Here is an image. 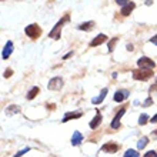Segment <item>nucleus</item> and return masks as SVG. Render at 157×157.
Wrapping results in <instances>:
<instances>
[{"label":"nucleus","instance_id":"f257e3e1","mask_svg":"<svg viewBox=\"0 0 157 157\" xmlns=\"http://www.w3.org/2000/svg\"><path fill=\"white\" fill-rule=\"evenodd\" d=\"M151 76H153V71L151 70H143V69H139V70L133 71V78H134V80L146 82V80H149Z\"/></svg>","mask_w":157,"mask_h":157},{"label":"nucleus","instance_id":"f03ea898","mask_svg":"<svg viewBox=\"0 0 157 157\" xmlns=\"http://www.w3.org/2000/svg\"><path fill=\"white\" fill-rule=\"evenodd\" d=\"M67 20V17L66 19H62V20H59L57 23H56V26L53 27V30H50V33H49V37L54 39V40H59L60 39V30H62L63 25H64V21Z\"/></svg>","mask_w":157,"mask_h":157},{"label":"nucleus","instance_id":"7ed1b4c3","mask_svg":"<svg viewBox=\"0 0 157 157\" xmlns=\"http://www.w3.org/2000/svg\"><path fill=\"white\" fill-rule=\"evenodd\" d=\"M25 32H26V34H27L30 39H37L39 36L41 34V29L39 27V25H34V23L33 25H30V26H27Z\"/></svg>","mask_w":157,"mask_h":157},{"label":"nucleus","instance_id":"20e7f679","mask_svg":"<svg viewBox=\"0 0 157 157\" xmlns=\"http://www.w3.org/2000/svg\"><path fill=\"white\" fill-rule=\"evenodd\" d=\"M137 64H139V67L143 69V70H151V69L156 66V63L149 57H140L139 62H137Z\"/></svg>","mask_w":157,"mask_h":157},{"label":"nucleus","instance_id":"39448f33","mask_svg":"<svg viewBox=\"0 0 157 157\" xmlns=\"http://www.w3.org/2000/svg\"><path fill=\"white\" fill-rule=\"evenodd\" d=\"M63 78L62 77H53V78H50V82L49 84H47V89L49 90H60L63 87Z\"/></svg>","mask_w":157,"mask_h":157},{"label":"nucleus","instance_id":"423d86ee","mask_svg":"<svg viewBox=\"0 0 157 157\" xmlns=\"http://www.w3.org/2000/svg\"><path fill=\"white\" fill-rule=\"evenodd\" d=\"M124 113H126V109H121L120 112H117V113H116V116H114V119H113L112 124H110V126H112V128H114V130H116V128H119V127H120V119L123 117Z\"/></svg>","mask_w":157,"mask_h":157},{"label":"nucleus","instance_id":"0eeeda50","mask_svg":"<svg viewBox=\"0 0 157 157\" xmlns=\"http://www.w3.org/2000/svg\"><path fill=\"white\" fill-rule=\"evenodd\" d=\"M130 96V93H128V90H119V91H116L114 93V101H119V103H121L123 100H126Z\"/></svg>","mask_w":157,"mask_h":157},{"label":"nucleus","instance_id":"6e6552de","mask_svg":"<svg viewBox=\"0 0 157 157\" xmlns=\"http://www.w3.org/2000/svg\"><path fill=\"white\" fill-rule=\"evenodd\" d=\"M101 150H103V151H107V153H116L117 150H119V144H117V143H113V141H109V143L103 144Z\"/></svg>","mask_w":157,"mask_h":157},{"label":"nucleus","instance_id":"1a4fd4ad","mask_svg":"<svg viewBox=\"0 0 157 157\" xmlns=\"http://www.w3.org/2000/svg\"><path fill=\"white\" fill-rule=\"evenodd\" d=\"M107 40V37L104 36L103 33H100V34H97L94 37V40H91L90 41V47H96V46H100L101 43H104V41Z\"/></svg>","mask_w":157,"mask_h":157},{"label":"nucleus","instance_id":"9d476101","mask_svg":"<svg viewBox=\"0 0 157 157\" xmlns=\"http://www.w3.org/2000/svg\"><path fill=\"white\" fill-rule=\"evenodd\" d=\"M12 52H13V43L10 40L6 43V46L3 47V53H2V57L6 60V59H9V56L12 54Z\"/></svg>","mask_w":157,"mask_h":157},{"label":"nucleus","instance_id":"9b49d317","mask_svg":"<svg viewBox=\"0 0 157 157\" xmlns=\"http://www.w3.org/2000/svg\"><path fill=\"white\" fill-rule=\"evenodd\" d=\"M100 123H101V114H100V112L97 110V112H96L94 119L91 120L89 126H90V128H93V130H94V128H97V127L100 126Z\"/></svg>","mask_w":157,"mask_h":157},{"label":"nucleus","instance_id":"f8f14e48","mask_svg":"<svg viewBox=\"0 0 157 157\" xmlns=\"http://www.w3.org/2000/svg\"><path fill=\"white\" fill-rule=\"evenodd\" d=\"M107 91H109L107 87H104V89H101V91H100V94L97 96V97H94V99L91 100V103H93V104H100V103H101V101L104 100V97H106V94H107Z\"/></svg>","mask_w":157,"mask_h":157},{"label":"nucleus","instance_id":"ddd939ff","mask_svg":"<svg viewBox=\"0 0 157 157\" xmlns=\"http://www.w3.org/2000/svg\"><path fill=\"white\" fill-rule=\"evenodd\" d=\"M83 116L82 112H75V113H66L64 114V119H62L63 123H66V121H69V120H75V119H80V117Z\"/></svg>","mask_w":157,"mask_h":157},{"label":"nucleus","instance_id":"4468645a","mask_svg":"<svg viewBox=\"0 0 157 157\" xmlns=\"http://www.w3.org/2000/svg\"><path fill=\"white\" fill-rule=\"evenodd\" d=\"M83 141V134L80 132H75L71 136V146H78Z\"/></svg>","mask_w":157,"mask_h":157},{"label":"nucleus","instance_id":"2eb2a0df","mask_svg":"<svg viewBox=\"0 0 157 157\" xmlns=\"http://www.w3.org/2000/svg\"><path fill=\"white\" fill-rule=\"evenodd\" d=\"M136 7V4L133 3V2H130V3L128 4H126V6H124L123 9H121V16H128V14H130V13L133 12V9Z\"/></svg>","mask_w":157,"mask_h":157},{"label":"nucleus","instance_id":"dca6fc26","mask_svg":"<svg viewBox=\"0 0 157 157\" xmlns=\"http://www.w3.org/2000/svg\"><path fill=\"white\" fill-rule=\"evenodd\" d=\"M94 26V21H87V23H82L78 26V30H84V32H90Z\"/></svg>","mask_w":157,"mask_h":157},{"label":"nucleus","instance_id":"f3484780","mask_svg":"<svg viewBox=\"0 0 157 157\" xmlns=\"http://www.w3.org/2000/svg\"><path fill=\"white\" fill-rule=\"evenodd\" d=\"M19 112H20V107H19V106H14V104H13V106H9V107L6 109V114H7V116L17 114Z\"/></svg>","mask_w":157,"mask_h":157},{"label":"nucleus","instance_id":"a211bd4d","mask_svg":"<svg viewBox=\"0 0 157 157\" xmlns=\"http://www.w3.org/2000/svg\"><path fill=\"white\" fill-rule=\"evenodd\" d=\"M39 91H40V89H39L37 86H34L33 89H32V90H30L29 93H27V96H26V97H27V100H33L34 97H36V96L39 94Z\"/></svg>","mask_w":157,"mask_h":157},{"label":"nucleus","instance_id":"6ab92c4d","mask_svg":"<svg viewBox=\"0 0 157 157\" xmlns=\"http://www.w3.org/2000/svg\"><path fill=\"white\" fill-rule=\"evenodd\" d=\"M147 143H149V139H147V137H141L140 140H139V143H137V149L139 150L144 149L146 146H147Z\"/></svg>","mask_w":157,"mask_h":157},{"label":"nucleus","instance_id":"aec40b11","mask_svg":"<svg viewBox=\"0 0 157 157\" xmlns=\"http://www.w3.org/2000/svg\"><path fill=\"white\" fill-rule=\"evenodd\" d=\"M124 157H140V154L137 153L136 150L128 149V150H126V153H124Z\"/></svg>","mask_w":157,"mask_h":157},{"label":"nucleus","instance_id":"412c9836","mask_svg":"<svg viewBox=\"0 0 157 157\" xmlns=\"http://www.w3.org/2000/svg\"><path fill=\"white\" fill-rule=\"evenodd\" d=\"M147 121H150V119H149L147 114H141V116L139 117V124H140V126H144Z\"/></svg>","mask_w":157,"mask_h":157},{"label":"nucleus","instance_id":"4be33fe9","mask_svg":"<svg viewBox=\"0 0 157 157\" xmlns=\"http://www.w3.org/2000/svg\"><path fill=\"white\" fill-rule=\"evenodd\" d=\"M119 40L117 37H114V39H112V40L109 41V44H107V47H109V52H113V47H114V44H116V41Z\"/></svg>","mask_w":157,"mask_h":157},{"label":"nucleus","instance_id":"5701e85b","mask_svg":"<svg viewBox=\"0 0 157 157\" xmlns=\"http://www.w3.org/2000/svg\"><path fill=\"white\" fill-rule=\"evenodd\" d=\"M27 151H30V147H26V149H23V150H20L19 153L16 154V157H20V156H23V154H26Z\"/></svg>","mask_w":157,"mask_h":157},{"label":"nucleus","instance_id":"b1692460","mask_svg":"<svg viewBox=\"0 0 157 157\" xmlns=\"http://www.w3.org/2000/svg\"><path fill=\"white\" fill-rule=\"evenodd\" d=\"M144 157H157V153L154 150H150V151H147V153L144 154Z\"/></svg>","mask_w":157,"mask_h":157},{"label":"nucleus","instance_id":"393cba45","mask_svg":"<svg viewBox=\"0 0 157 157\" xmlns=\"http://www.w3.org/2000/svg\"><path fill=\"white\" fill-rule=\"evenodd\" d=\"M13 75V70H12V69H6V71H4V77H6V78H7V77H10V76H12Z\"/></svg>","mask_w":157,"mask_h":157},{"label":"nucleus","instance_id":"a878e982","mask_svg":"<svg viewBox=\"0 0 157 157\" xmlns=\"http://www.w3.org/2000/svg\"><path fill=\"white\" fill-rule=\"evenodd\" d=\"M116 3H117V4H120V6H123V7H124V6H126V4H128L130 2H126V0H117Z\"/></svg>","mask_w":157,"mask_h":157},{"label":"nucleus","instance_id":"bb28decb","mask_svg":"<svg viewBox=\"0 0 157 157\" xmlns=\"http://www.w3.org/2000/svg\"><path fill=\"white\" fill-rule=\"evenodd\" d=\"M151 103H153V100H151V97H149V99L144 101V104H143V106H150Z\"/></svg>","mask_w":157,"mask_h":157},{"label":"nucleus","instance_id":"cd10ccee","mask_svg":"<svg viewBox=\"0 0 157 157\" xmlns=\"http://www.w3.org/2000/svg\"><path fill=\"white\" fill-rule=\"evenodd\" d=\"M150 41H151L153 44H156V46H157V34H156V36H153L151 39H150Z\"/></svg>","mask_w":157,"mask_h":157},{"label":"nucleus","instance_id":"c85d7f7f","mask_svg":"<svg viewBox=\"0 0 157 157\" xmlns=\"http://www.w3.org/2000/svg\"><path fill=\"white\" fill-rule=\"evenodd\" d=\"M150 123H157V114H156V116H153L151 119H150Z\"/></svg>","mask_w":157,"mask_h":157},{"label":"nucleus","instance_id":"c756f323","mask_svg":"<svg viewBox=\"0 0 157 157\" xmlns=\"http://www.w3.org/2000/svg\"><path fill=\"white\" fill-rule=\"evenodd\" d=\"M71 54H73V52H70V53H67V54H66V56H64V57H63V59H64V60H66V59H69V57H70Z\"/></svg>","mask_w":157,"mask_h":157},{"label":"nucleus","instance_id":"7c9ffc66","mask_svg":"<svg viewBox=\"0 0 157 157\" xmlns=\"http://www.w3.org/2000/svg\"><path fill=\"white\" fill-rule=\"evenodd\" d=\"M156 87H157V82H156Z\"/></svg>","mask_w":157,"mask_h":157},{"label":"nucleus","instance_id":"2f4dec72","mask_svg":"<svg viewBox=\"0 0 157 157\" xmlns=\"http://www.w3.org/2000/svg\"><path fill=\"white\" fill-rule=\"evenodd\" d=\"M154 133H156V134H157V132H154Z\"/></svg>","mask_w":157,"mask_h":157}]
</instances>
